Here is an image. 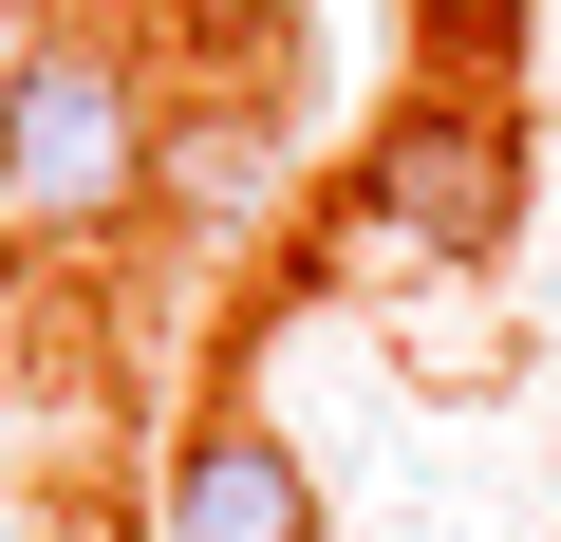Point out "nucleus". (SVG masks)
<instances>
[{"label": "nucleus", "mask_w": 561, "mask_h": 542, "mask_svg": "<svg viewBox=\"0 0 561 542\" xmlns=\"http://www.w3.org/2000/svg\"><path fill=\"white\" fill-rule=\"evenodd\" d=\"M505 224H524V131H505V94H393L375 150H356L337 206H319L337 262H468V243H505Z\"/></svg>", "instance_id": "f257e3e1"}, {"label": "nucleus", "mask_w": 561, "mask_h": 542, "mask_svg": "<svg viewBox=\"0 0 561 542\" xmlns=\"http://www.w3.org/2000/svg\"><path fill=\"white\" fill-rule=\"evenodd\" d=\"M169 187V113H150V76L113 57V38H38L20 76H0V224H113V206H150Z\"/></svg>", "instance_id": "f03ea898"}, {"label": "nucleus", "mask_w": 561, "mask_h": 542, "mask_svg": "<svg viewBox=\"0 0 561 542\" xmlns=\"http://www.w3.org/2000/svg\"><path fill=\"white\" fill-rule=\"evenodd\" d=\"M150 542H337V523H319V468L262 412H187V449L150 486Z\"/></svg>", "instance_id": "7ed1b4c3"}, {"label": "nucleus", "mask_w": 561, "mask_h": 542, "mask_svg": "<svg viewBox=\"0 0 561 542\" xmlns=\"http://www.w3.org/2000/svg\"><path fill=\"white\" fill-rule=\"evenodd\" d=\"M412 20H431L449 57H505V38H524V0H412Z\"/></svg>", "instance_id": "20e7f679"}, {"label": "nucleus", "mask_w": 561, "mask_h": 542, "mask_svg": "<svg viewBox=\"0 0 561 542\" xmlns=\"http://www.w3.org/2000/svg\"><path fill=\"white\" fill-rule=\"evenodd\" d=\"M169 20H187V38H225V57H243V38H280V0H169Z\"/></svg>", "instance_id": "39448f33"}, {"label": "nucleus", "mask_w": 561, "mask_h": 542, "mask_svg": "<svg viewBox=\"0 0 561 542\" xmlns=\"http://www.w3.org/2000/svg\"><path fill=\"white\" fill-rule=\"evenodd\" d=\"M57 542H150V523H57Z\"/></svg>", "instance_id": "423d86ee"}]
</instances>
